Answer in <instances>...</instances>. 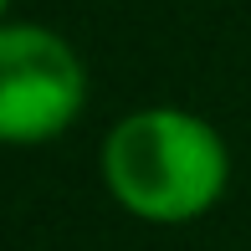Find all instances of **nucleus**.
<instances>
[{"instance_id":"nucleus-1","label":"nucleus","mask_w":251,"mask_h":251,"mask_svg":"<svg viewBox=\"0 0 251 251\" xmlns=\"http://www.w3.org/2000/svg\"><path fill=\"white\" fill-rule=\"evenodd\" d=\"M98 179L108 200L144 226H195L231 190V144L205 113L149 102L102 133Z\"/></svg>"},{"instance_id":"nucleus-2","label":"nucleus","mask_w":251,"mask_h":251,"mask_svg":"<svg viewBox=\"0 0 251 251\" xmlns=\"http://www.w3.org/2000/svg\"><path fill=\"white\" fill-rule=\"evenodd\" d=\"M87 62L56 26H0V139L10 149H41L77 128L87 113Z\"/></svg>"}]
</instances>
